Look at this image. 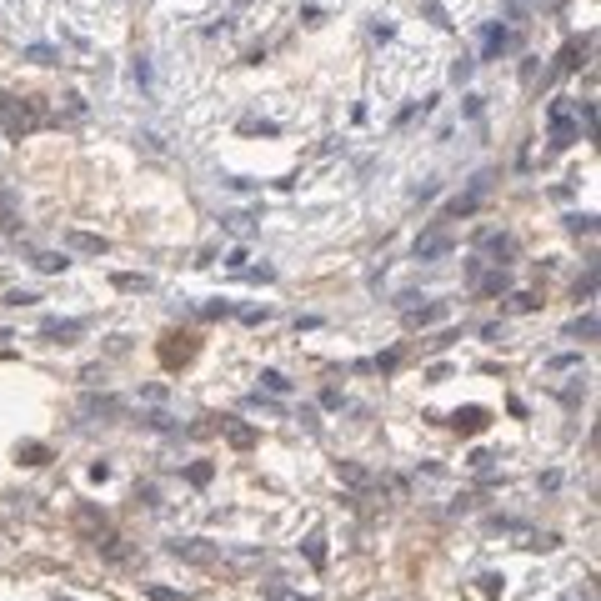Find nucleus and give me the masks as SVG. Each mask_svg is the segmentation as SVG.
Listing matches in <instances>:
<instances>
[{
  "label": "nucleus",
  "mask_w": 601,
  "mask_h": 601,
  "mask_svg": "<svg viewBox=\"0 0 601 601\" xmlns=\"http://www.w3.org/2000/svg\"><path fill=\"white\" fill-rule=\"evenodd\" d=\"M576 141V121H571V100H552V145L566 150Z\"/></svg>",
  "instance_id": "f257e3e1"
},
{
  "label": "nucleus",
  "mask_w": 601,
  "mask_h": 601,
  "mask_svg": "<svg viewBox=\"0 0 601 601\" xmlns=\"http://www.w3.org/2000/svg\"><path fill=\"white\" fill-rule=\"evenodd\" d=\"M506 45H511L506 25H486V30H481V61H496V56H501Z\"/></svg>",
  "instance_id": "f03ea898"
},
{
  "label": "nucleus",
  "mask_w": 601,
  "mask_h": 601,
  "mask_svg": "<svg viewBox=\"0 0 601 601\" xmlns=\"http://www.w3.org/2000/svg\"><path fill=\"white\" fill-rule=\"evenodd\" d=\"M171 552L186 557V561H196V566H210L215 561V546H206V541H171Z\"/></svg>",
  "instance_id": "7ed1b4c3"
},
{
  "label": "nucleus",
  "mask_w": 601,
  "mask_h": 601,
  "mask_svg": "<svg viewBox=\"0 0 601 601\" xmlns=\"http://www.w3.org/2000/svg\"><path fill=\"white\" fill-rule=\"evenodd\" d=\"M40 331H45L50 341H61V346H66V341H76V336H85V321H45V326H40Z\"/></svg>",
  "instance_id": "20e7f679"
},
{
  "label": "nucleus",
  "mask_w": 601,
  "mask_h": 601,
  "mask_svg": "<svg viewBox=\"0 0 601 601\" xmlns=\"http://www.w3.org/2000/svg\"><path fill=\"white\" fill-rule=\"evenodd\" d=\"M76 251H85V256H105V251H111V241H105V236H90V231H71L66 236Z\"/></svg>",
  "instance_id": "39448f33"
},
{
  "label": "nucleus",
  "mask_w": 601,
  "mask_h": 601,
  "mask_svg": "<svg viewBox=\"0 0 601 601\" xmlns=\"http://www.w3.org/2000/svg\"><path fill=\"white\" fill-rule=\"evenodd\" d=\"M451 251V236H421L416 241V261H436V256H446Z\"/></svg>",
  "instance_id": "423d86ee"
},
{
  "label": "nucleus",
  "mask_w": 601,
  "mask_h": 601,
  "mask_svg": "<svg viewBox=\"0 0 601 601\" xmlns=\"http://www.w3.org/2000/svg\"><path fill=\"white\" fill-rule=\"evenodd\" d=\"M81 411H85V416H121V401H116V396H85Z\"/></svg>",
  "instance_id": "0eeeda50"
},
{
  "label": "nucleus",
  "mask_w": 601,
  "mask_h": 601,
  "mask_svg": "<svg viewBox=\"0 0 601 601\" xmlns=\"http://www.w3.org/2000/svg\"><path fill=\"white\" fill-rule=\"evenodd\" d=\"M451 426H456V431H481V426H486V411H481V406L456 411V416H451Z\"/></svg>",
  "instance_id": "6e6552de"
},
{
  "label": "nucleus",
  "mask_w": 601,
  "mask_h": 601,
  "mask_svg": "<svg viewBox=\"0 0 601 601\" xmlns=\"http://www.w3.org/2000/svg\"><path fill=\"white\" fill-rule=\"evenodd\" d=\"M35 266L45 270V276H56V270H66L71 261H66V256H56V251H35Z\"/></svg>",
  "instance_id": "1a4fd4ad"
},
{
  "label": "nucleus",
  "mask_w": 601,
  "mask_h": 601,
  "mask_svg": "<svg viewBox=\"0 0 601 601\" xmlns=\"http://www.w3.org/2000/svg\"><path fill=\"white\" fill-rule=\"evenodd\" d=\"M341 476H346L351 486H371V471H366V466H356V461H341Z\"/></svg>",
  "instance_id": "9d476101"
},
{
  "label": "nucleus",
  "mask_w": 601,
  "mask_h": 601,
  "mask_svg": "<svg viewBox=\"0 0 601 601\" xmlns=\"http://www.w3.org/2000/svg\"><path fill=\"white\" fill-rule=\"evenodd\" d=\"M226 436H231L236 446H251V441H256V431H251V426H241V421H226Z\"/></svg>",
  "instance_id": "9b49d317"
},
{
  "label": "nucleus",
  "mask_w": 601,
  "mask_h": 601,
  "mask_svg": "<svg viewBox=\"0 0 601 601\" xmlns=\"http://www.w3.org/2000/svg\"><path fill=\"white\" fill-rule=\"evenodd\" d=\"M261 381H266V391H276V396H286V391H291V381H286L281 371H261Z\"/></svg>",
  "instance_id": "f8f14e48"
},
{
  "label": "nucleus",
  "mask_w": 601,
  "mask_h": 601,
  "mask_svg": "<svg viewBox=\"0 0 601 601\" xmlns=\"http://www.w3.org/2000/svg\"><path fill=\"white\" fill-rule=\"evenodd\" d=\"M306 557H311L316 566L326 561V536H321V531H316V536H306Z\"/></svg>",
  "instance_id": "ddd939ff"
},
{
  "label": "nucleus",
  "mask_w": 601,
  "mask_h": 601,
  "mask_svg": "<svg viewBox=\"0 0 601 601\" xmlns=\"http://www.w3.org/2000/svg\"><path fill=\"white\" fill-rule=\"evenodd\" d=\"M116 286H121V291H150L145 276H116Z\"/></svg>",
  "instance_id": "4468645a"
},
{
  "label": "nucleus",
  "mask_w": 601,
  "mask_h": 601,
  "mask_svg": "<svg viewBox=\"0 0 601 601\" xmlns=\"http://www.w3.org/2000/svg\"><path fill=\"white\" fill-rule=\"evenodd\" d=\"M145 596H150V601H186L181 591H166V586H145Z\"/></svg>",
  "instance_id": "2eb2a0df"
},
{
  "label": "nucleus",
  "mask_w": 601,
  "mask_h": 601,
  "mask_svg": "<svg viewBox=\"0 0 601 601\" xmlns=\"http://www.w3.org/2000/svg\"><path fill=\"white\" fill-rule=\"evenodd\" d=\"M571 336H596V321H591V316H581V321H571Z\"/></svg>",
  "instance_id": "dca6fc26"
},
{
  "label": "nucleus",
  "mask_w": 601,
  "mask_h": 601,
  "mask_svg": "<svg viewBox=\"0 0 601 601\" xmlns=\"http://www.w3.org/2000/svg\"><path fill=\"white\" fill-rule=\"evenodd\" d=\"M25 56H30V61H40V66H45V61H56V50H50V45H30V50H25Z\"/></svg>",
  "instance_id": "f3484780"
},
{
  "label": "nucleus",
  "mask_w": 601,
  "mask_h": 601,
  "mask_svg": "<svg viewBox=\"0 0 601 601\" xmlns=\"http://www.w3.org/2000/svg\"><path fill=\"white\" fill-rule=\"evenodd\" d=\"M426 16H431L436 25H451V20H446V11H441V6H436V0H426Z\"/></svg>",
  "instance_id": "a211bd4d"
},
{
  "label": "nucleus",
  "mask_w": 601,
  "mask_h": 601,
  "mask_svg": "<svg viewBox=\"0 0 601 601\" xmlns=\"http://www.w3.org/2000/svg\"><path fill=\"white\" fill-rule=\"evenodd\" d=\"M191 481H196V486H206V481H210V466H206V461H201V466H191Z\"/></svg>",
  "instance_id": "6ab92c4d"
},
{
  "label": "nucleus",
  "mask_w": 601,
  "mask_h": 601,
  "mask_svg": "<svg viewBox=\"0 0 601 601\" xmlns=\"http://www.w3.org/2000/svg\"><path fill=\"white\" fill-rule=\"evenodd\" d=\"M56 601H66V596H56Z\"/></svg>",
  "instance_id": "aec40b11"
}]
</instances>
